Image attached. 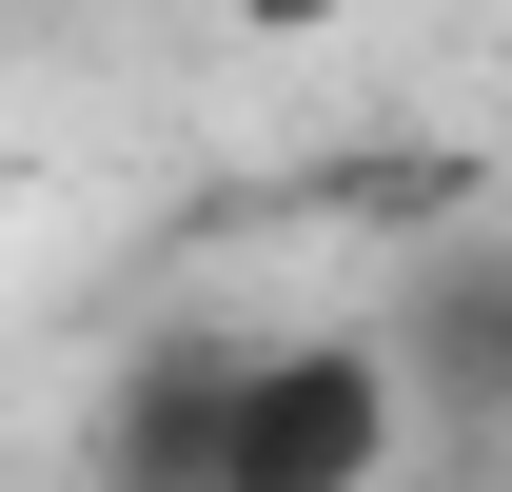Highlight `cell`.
Masks as SVG:
<instances>
[{
	"instance_id": "1",
	"label": "cell",
	"mask_w": 512,
	"mask_h": 492,
	"mask_svg": "<svg viewBox=\"0 0 512 492\" xmlns=\"http://www.w3.org/2000/svg\"><path fill=\"white\" fill-rule=\"evenodd\" d=\"M394 335H256L237 433H217V492H375L394 473Z\"/></svg>"
},
{
	"instance_id": "2",
	"label": "cell",
	"mask_w": 512,
	"mask_h": 492,
	"mask_svg": "<svg viewBox=\"0 0 512 492\" xmlns=\"http://www.w3.org/2000/svg\"><path fill=\"white\" fill-rule=\"evenodd\" d=\"M237 374H256V335H217V315L138 335V355H119V394H99V492H217Z\"/></svg>"
},
{
	"instance_id": "3",
	"label": "cell",
	"mask_w": 512,
	"mask_h": 492,
	"mask_svg": "<svg viewBox=\"0 0 512 492\" xmlns=\"http://www.w3.org/2000/svg\"><path fill=\"white\" fill-rule=\"evenodd\" d=\"M394 394L434 433H512V256H414L394 276Z\"/></svg>"
},
{
	"instance_id": "4",
	"label": "cell",
	"mask_w": 512,
	"mask_h": 492,
	"mask_svg": "<svg viewBox=\"0 0 512 492\" xmlns=\"http://www.w3.org/2000/svg\"><path fill=\"white\" fill-rule=\"evenodd\" d=\"M237 20H256V40H316V20H355V0H237Z\"/></svg>"
}]
</instances>
